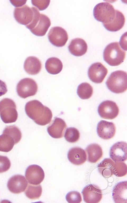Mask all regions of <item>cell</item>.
Instances as JSON below:
<instances>
[{
	"label": "cell",
	"instance_id": "1",
	"mask_svg": "<svg viewBox=\"0 0 127 203\" xmlns=\"http://www.w3.org/2000/svg\"><path fill=\"white\" fill-rule=\"evenodd\" d=\"M27 115L37 124L44 126L51 121L52 114L51 110L37 100L27 102L25 106Z\"/></svg>",
	"mask_w": 127,
	"mask_h": 203
},
{
	"label": "cell",
	"instance_id": "2",
	"mask_svg": "<svg viewBox=\"0 0 127 203\" xmlns=\"http://www.w3.org/2000/svg\"><path fill=\"white\" fill-rule=\"evenodd\" d=\"M126 52L120 47L119 43L113 42L105 48L103 53L104 60L110 65L117 66L123 62L125 57Z\"/></svg>",
	"mask_w": 127,
	"mask_h": 203
},
{
	"label": "cell",
	"instance_id": "3",
	"mask_svg": "<svg viewBox=\"0 0 127 203\" xmlns=\"http://www.w3.org/2000/svg\"><path fill=\"white\" fill-rule=\"evenodd\" d=\"M127 73L117 70L111 73L106 82L108 89L115 93L124 92L127 88Z\"/></svg>",
	"mask_w": 127,
	"mask_h": 203
},
{
	"label": "cell",
	"instance_id": "4",
	"mask_svg": "<svg viewBox=\"0 0 127 203\" xmlns=\"http://www.w3.org/2000/svg\"><path fill=\"white\" fill-rule=\"evenodd\" d=\"M0 116L5 123L15 122L18 118L15 103L12 99L5 98L0 101Z\"/></svg>",
	"mask_w": 127,
	"mask_h": 203
},
{
	"label": "cell",
	"instance_id": "5",
	"mask_svg": "<svg viewBox=\"0 0 127 203\" xmlns=\"http://www.w3.org/2000/svg\"><path fill=\"white\" fill-rule=\"evenodd\" d=\"M93 14L95 19L103 23H107L114 19L115 14V10L113 6L107 2H101L94 7Z\"/></svg>",
	"mask_w": 127,
	"mask_h": 203
},
{
	"label": "cell",
	"instance_id": "6",
	"mask_svg": "<svg viewBox=\"0 0 127 203\" xmlns=\"http://www.w3.org/2000/svg\"><path fill=\"white\" fill-rule=\"evenodd\" d=\"M38 90L37 83L34 80L30 78L21 79L18 83L16 87L18 95L23 98L35 95Z\"/></svg>",
	"mask_w": 127,
	"mask_h": 203
},
{
	"label": "cell",
	"instance_id": "7",
	"mask_svg": "<svg viewBox=\"0 0 127 203\" xmlns=\"http://www.w3.org/2000/svg\"><path fill=\"white\" fill-rule=\"evenodd\" d=\"M49 41L53 45L57 47H62L65 45L68 36L66 30L60 26H55L51 28L48 35Z\"/></svg>",
	"mask_w": 127,
	"mask_h": 203
},
{
	"label": "cell",
	"instance_id": "8",
	"mask_svg": "<svg viewBox=\"0 0 127 203\" xmlns=\"http://www.w3.org/2000/svg\"><path fill=\"white\" fill-rule=\"evenodd\" d=\"M98 111L101 118L111 120L118 116L119 109L115 102L112 101L107 100L103 101L100 104Z\"/></svg>",
	"mask_w": 127,
	"mask_h": 203
},
{
	"label": "cell",
	"instance_id": "9",
	"mask_svg": "<svg viewBox=\"0 0 127 203\" xmlns=\"http://www.w3.org/2000/svg\"><path fill=\"white\" fill-rule=\"evenodd\" d=\"M34 14V7L30 8L26 5L15 8L13 12L14 17L16 21L25 26L31 22Z\"/></svg>",
	"mask_w": 127,
	"mask_h": 203
},
{
	"label": "cell",
	"instance_id": "10",
	"mask_svg": "<svg viewBox=\"0 0 127 203\" xmlns=\"http://www.w3.org/2000/svg\"><path fill=\"white\" fill-rule=\"evenodd\" d=\"M25 177L29 183L31 184H40L45 177L44 171L40 166L33 164L29 166L26 169Z\"/></svg>",
	"mask_w": 127,
	"mask_h": 203
},
{
	"label": "cell",
	"instance_id": "11",
	"mask_svg": "<svg viewBox=\"0 0 127 203\" xmlns=\"http://www.w3.org/2000/svg\"><path fill=\"white\" fill-rule=\"evenodd\" d=\"M108 73L107 69L101 63L95 62L89 67L88 75L90 79L96 83L102 82Z\"/></svg>",
	"mask_w": 127,
	"mask_h": 203
},
{
	"label": "cell",
	"instance_id": "12",
	"mask_svg": "<svg viewBox=\"0 0 127 203\" xmlns=\"http://www.w3.org/2000/svg\"><path fill=\"white\" fill-rule=\"evenodd\" d=\"M21 139L5 128L0 136V151L8 152Z\"/></svg>",
	"mask_w": 127,
	"mask_h": 203
},
{
	"label": "cell",
	"instance_id": "13",
	"mask_svg": "<svg viewBox=\"0 0 127 203\" xmlns=\"http://www.w3.org/2000/svg\"><path fill=\"white\" fill-rule=\"evenodd\" d=\"M81 193L83 200L86 203H98L102 198L101 190L94 185H87L83 188Z\"/></svg>",
	"mask_w": 127,
	"mask_h": 203
},
{
	"label": "cell",
	"instance_id": "14",
	"mask_svg": "<svg viewBox=\"0 0 127 203\" xmlns=\"http://www.w3.org/2000/svg\"><path fill=\"white\" fill-rule=\"evenodd\" d=\"M28 185L25 177L21 175H16L12 177L7 184L9 191L15 194H19L24 192Z\"/></svg>",
	"mask_w": 127,
	"mask_h": 203
},
{
	"label": "cell",
	"instance_id": "15",
	"mask_svg": "<svg viewBox=\"0 0 127 203\" xmlns=\"http://www.w3.org/2000/svg\"><path fill=\"white\" fill-rule=\"evenodd\" d=\"M126 143L121 141L114 144L111 148L110 156L115 162L124 161L127 159Z\"/></svg>",
	"mask_w": 127,
	"mask_h": 203
},
{
	"label": "cell",
	"instance_id": "16",
	"mask_svg": "<svg viewBox=\"0 0 127 203\" xmlns=\"http://www.w3.org/2000/svg\"><path fill=\"white\" fill-rule=\"evenodd\" d=\"M116 127L112 122L101 120L97 125V130L98 136L104 139L112 138L116 132Z\"/></svg>",
	"mask_w": 127,
	"mask_h": 203
},
{
	"label": "cell",
	"instance_id": "17",
	"mask_svg": "<svg viewBox=\"0 0 127 203\" xmlns=\"http://www.w3.org/2000/svg\"><path fill=\"white\" fill-rule=\"evenodd\" d=\"M67 127L66 124L63 120L56 117L52 124L47 127V131L52 138H59L63 137Z\"/></svg>",
	"mask_w": 127,
	"mask_h": 203
},
{
	"label": "cell",
	"instance_id": "18",
	"mask_svg": "<svg viewBox=\"0 0 127 203\" xmlns=\"http://www.w3.org/2000/svg\"><path fill=\"white\" fill-rule=\"evenodd\" d=\"M51 25L49 18L44 14H40L35 26L30 30L36 36H43L45 35Z\"/></svg>",
	"mask_w": 127,
	"mask_h": 203
},
{
	"label": "cell",
	"instance_id": "19",
	"mask_svg": "<svg viewBox=\"0 0 127 203\" xmlns=\"http://www.w3.org/2000/svg\"><path fill=\"white\" fill-rule=\"evenodd\" d=\"M71 54L76 56H80L85 54L87 51L88 46L83 39L76 38L73 39L68 46Z\"/></svg>",
	"mask_w": 127,
	"mask_h": 203
},
{
	"label": "cell",
	"instance_id": "20",
	"mask_svg": "<svg viewBox=\"0 0 127 203\" xmlns=\"http://www.w3.org/2000/svg\"><path fill=\"white\" fill-rule=\"evenodd\" d=\"M67 158L72 164L76 165H80L85 162L87 156L84 150L79 147H75L69 150Z\"/></svg>",
	"mask_w": 127,
	"mask_h": 203
},
{
	"label": "cell",
	"instance_id": "21",
	"mask_svg": "<svg viewBox=\"0 0 127 203\" xmlns=\"http://www.w3.org/2000/svg\"><path fill=\"white\" fill-rule=\"evenodd\" d=\"M127 182L124 181L118 183L113 190L112 196L115 203L127 202Z\"/></svg>",
	"mask_w": 127,
	"mask_h": 203
},
{
	"label": "cell",
	"instance_id": "22",
	"mask_svg": "<svg viewBox=\"0 0 127 203\" xmlns=\"http://www.w3.org/2000/svg\"><path fill=\"white\" fill-rule=\"evenodd\" d=\"M125 19L123 13L115 10V14L113 20L107 23H103V26L107 30L111 32L117 31L121 29L125 24Z\"/></svg>",
	"mask_w": 127,
	"mask_h": 203
},
{
	"label": "cell",
	"instance_id": "23",
	"mask_svg": "<svg viewBox=\"0 0 127 203\" xmlns=\"http://www.w3.org/2000/svg\"><path fill=\"white\" fill-rule=\"evenodd\" d=\"M24 69L28 74L35 75L40 71L42 64L40 61L37 58L34 56L28 57L24 64Z\"/></svg>",
	"mask_w": 127,
	"mask_h": 203
},
{
	"label": "cell",
	"instance_id": "24",
	"mask_svg": "<svg viewBox=\"0 0 127 203\" xmlns=\"http://www.w3.org/2000/svg\"><path fill=\"white\" fill-rule=\"evenodd\" d=\"M115 162L110 158H106L98 165V170L104 177L109 178L114 174Z\"/></svg>",
	"mask_w": 127,
	"mask_h": 203
},
{
	"label": "cell",
	"instance_id": "25",
	"mask_svg": "<svg viewBox=\"0 0 127 203\" xmlns=\"http://www.w3.org/2000/svg\"><path fill=\"white\" fill-rule=\"evenodd\" d=\"M88 155V160L91 163L98 161L102 157L103 151L101 147L96 143L89 145L85 149Z\"/></svg>",
	"mask_w": 127,
	"mask_h": 203
},
{
	"label": "cell",
	"instance_id": "26",
	"mask_svg": "<svg viewBox=\"0 0 127 203\" xmlns=\"http://www.w3.org/2000/svg\"><path fill=\"white\" fill-rule=\"evenodd\" d=\"M45 66L46 70L49 73L55 75L59 73L61 71L63 65L59 58L52 57L47 60Z\"/></svg>",
	"mask_w": 127,
	"mask_h": 203
},
{
	"label": "cell",
	"instance_id": "27",
	"mask_svg": "<svg viewBox=\"0 0 127 203\" xmlns=\"http://www.w3.org/2000/svg\"><path fill=\"white\" fill-rule=\"evenodd\" d=\"M77 94L82 99L89 98L92 96L93 92V88L89 83L85 82L80 84L78 87Z\"/></svg>",
	"mask_w": 127,
	"mask_h": 203
},
{
	"label": "cell",
	"instance_id": "28",
	"mask_svg": "<svg viewBox=\"0 0 127 203\" xmlns=\"http://www.w3.org/2000/svg\"><path fill=\"white\" fill-rule=\"evenodd\" d=\"M42 188L40 185H29L25 192L26 196L30 199L35 200L39 199L41 196Z\"/></svg>",
	"mask_w": 127,
	"mask_h": 203
},
{
	"label": "cell",
	"instance_id": "29",
	"mask_svg": "<svg viewBox=\"0 0 127 203\" xmlns=\"http://www.w3.org/2000/svg\"><path fill=\"white\" fill-rule=\"evenodd\" d=\"M65 138L68 142L74 143L77 142L80 137V134L77 129L70 127L67 129L64 135Z\"/></svg>",
	"mask_w": 127,
	"mask_h": 203
},
{
	"label": "cell",
	"instance_id": "30",
	"mask_svg": "<svg viewBox=\"0 0 127 203\" xmlns=\"http://www.w3.org/2000/svg\"><path fill=\"white\" fill-rule=\"evenodd\" d=\"M127 172L126 164L122 161L115 162L114 174L118 177L126 175Z\"/></svg>",
	"mask_w": 127,
	"mask_h": 203
},
{
	"label": "cell",
	"instance_id": "31",
	"mask_svg": "<svg viewBox=\"0 0 127 203\" xmlns=\"http://www.w3.org/2000/svg\"><path fill=\"white\" fill-rule=\"evenodd\" d=\"M66 199L70 203H79L82 201L80 194L76 191H71L68 193L66 196Z\"/></svg>",
	"mask_w": 127,
	"mask_h": 203
},
{
	"label": "cell",
	"instance_id": "32",
	"mask_svg": "<svg viewBox=\"0 0 127 203\" xmlns=\"http://www.w3.org/2000/svg\"><path fill=\"white\" fill-rule=\"evenodd\" d=\"M11 166L9 159L6 156L0 155V173L8 170Z\"/></svg>",
	"mask_w": 127,
	"mask_h": 203
},
{
	"label": "cell",
	"instance_id": "33",
	"mask_svg": "<svg viewBox=\"0 0 127 203\" xmlns=\"http://www.w3.org/2000/svg\"><path fill=\"white\" fill-rule=\"evenodd\" d=\"M33 5L37 7L39 10L42 11L46 9L50 3V0H32Z\"/></svg>",
	"mask_w": 127,
	"mask_h": 203
},
{
	"label": "cell",
	"instance_id": "34",
	"mask_svg": "<svg viewBox=\"0 0 127 203\" xmlns=\"http://www.w3.org/2000/svg\"><path fill=\"white\" fill-rule=\"evenodd\" d=\"M7 91V89L6 84L0 80V97L5 94Z\"/></svg>",
	"mask_w": 127,
	"mask_h": 203
},
{
	"label": "cell",
	"instance_id": "35",
	"mask_svg": "<svg viewBox=\"0 0 127 203\" xmlns=\"http://www.w3.org/2000/svg\"><path fill=\"white\" fill-rule=\"evenodd\" d=\"M12 1L13 2H11V3L15 7H20L25 4L26 3L27 1H18V2H16L15 1H14L15 2L13 1Z\"/></svg>",
	"mask_w": 127,
	"mask_h": 203
}]
</instances>
